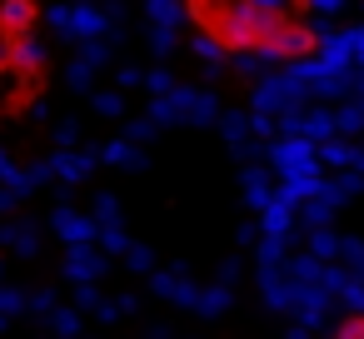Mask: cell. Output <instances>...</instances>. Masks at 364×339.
Returning a JSON list of instances; mask_svg holds the SVG:
<instances>
[{"mask_svg": "<svg viewBox=\"0 0 364 339\" xmlns=\"http://www.w3.org/2000/svg\"><path fill=\"white\" fill-rule=\"evenodd\" d=\"M31 16H36L31 0H0V31H16L21 36V31H31Z\"/></svg>", "mask_w": 364, "mask_h": 339, "instance_id": "6da1fadb", "label": "cell"}, {"mask_svg": "<svg viewBox=\"0 0 364 339\" xmlns=\"http://www.w3.org/2000/svg\"><path fill=\"white\" fill-rule=\"evenodd\" d=\"M339 339H364V314H359V319H349V324L339 329Z\"/></svg>", "mask_w": 364, "mask_h": 339, "instance_id": "3957f363", "label": "cell"}, {"mask_svg": "<svg viewBox=\"0 0 364 339\" xmlns=\"http://www.w3.org/2000/svg\"><path fill=\"white\" fill-rule=\"evenodd\" d=\"M235 6H240V0H195V11H200V16H210L215 26H220L225 16H235Z\"/></svg>", "mask_w": 364, "mask_h": 339, "instance_id": "7a4b0ae2", "label": "cell"}]
</instances>
